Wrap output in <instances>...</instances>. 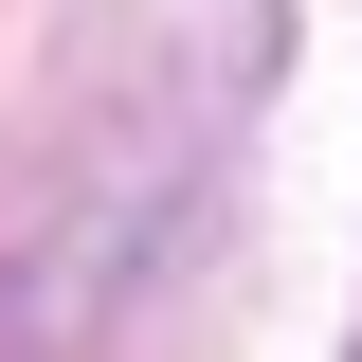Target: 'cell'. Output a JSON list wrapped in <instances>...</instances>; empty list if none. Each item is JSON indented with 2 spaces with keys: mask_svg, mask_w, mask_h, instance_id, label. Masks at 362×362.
Segmentation results:
<instances>
[]
</instances>
